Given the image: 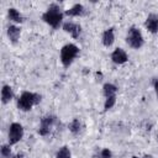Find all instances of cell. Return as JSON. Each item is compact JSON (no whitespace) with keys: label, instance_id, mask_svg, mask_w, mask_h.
I'll list each match as a JSON object with an SVG mask.
<instances>
[{"label":"cell","instance_id":"obj_21","mask_svg":"<svg viewBox=\"0 0 158 158\" xmlns=\"http://www.w3.org/2000/svg\"><path fill=\"white\" fill-rule=\"evenodd\" d=\"M153 86H154V91H156V94H157V96H158V79H154Z\"/></svg>","mask_w":158,"mask_h":158},{"label":"cell","instance_id":"obj_18","mask_svg":"<svg viewBox=\"0 0 158 158\" xmlns=\"http://www.w3.org/2000/svg\"><path fill=\"white\" fill-rule=\"evenodd\" d=\"M1 156H2V158H14L10 144H2L1 146Z\"/></svg>","mask_w":158,"mask_h":158},{"label":"cell","instance_id":"obj_1","mask_svg":"<svg viewBox=\"0 0 158 158\" xmlns=\"http://www.w3.org/2000/svg\"><path fill=\"white\" fill-rule=\"evenodd\" d=\"M63 16H64V14H63L60 6L57 5V4H51V5L48 6V9L43 12L42 20H43L47 25H49L51 27L58 28L59 25L62 23Z\"/></svg>","mask_w":158,"mask_h":158},{"label":"cell","instance_id":"obj_7","mask_svg":"<svg viewBox=\"0 0 158 158\" xmlns=\"http://www.w3.org/2000/svg\"><path fill=\"white\" fill-rule=\"evenodd\" d=\"M63 30L67 32V33H69L72 37H74V38H78L79 36H80V33H81V27H80V25L79 23H77V22H73V21H67V22H64L63 23Z\"/></svg>","mask_w":158,"mask_h":158},{"label":"cell","instance_id":"obj_8","mask_svg":"<svg viewBox=\"0 0 158 158\" xmlns=\"http://www.w3.org/2000/svg\"><path fill=\"white\" fill-rule=\"evenodd\" d=\"M111 60L115 63V64H125L127 60H128V56H127V53H126V51L123 49V48H120V47H117L114 52H112V54H111Z\"/></svg>","mask_w":158,"mask_h":158},{"label":"cell","instance_id":"obj_23","mask_svg":"<svg viewBox=\"0 0 158 158\" xmlns=\"http://www.w3.org/2000/svg\"><path fill=\"white\" fill-rule=\"evenodd\" d=\"M132 158H139V157H136V156H133V157H132Z\"/></svg>","mask_w":158,"mask_h":158},{"label":"cell","instance_id":"obj_20","mask_svg":"<svg viewBox=\"0 0 158 158\" xmlns=\"http://www.w3.org/2000/svg\"><path fill=\"white\" fill-rule=\"evenodd\" d=\"M112 157V153L109 148H102L100 151V158H111Z\"/></svg>","mask_w":158,"mask_h":158},{"label":"cell","instance_id":"obj_3","mask_svg":"<svg viewBox=\"0 0 158 158\" xmlns=\"http://www.w3.org/2000/svg\"><path fill=\"white\" fill-rule=\"evenodd\" d=\"M79 54V48L74 43H67L60 49V62L64 67H69Z\"/></svg>","mask_w":158,"mask_h":158},{"label":"cell","instance_id":"obj_4","mask_svg":"<svg viewBox=\"0 0 158 158\" xmlns=\"http://www.w3.org/2000/svg\"><path fill=\"white\" fill-rule=\"evenodd\" d=\"M126 42L131 48L139 49L144 43V40H143L141 30L138 27H136V26L130 27V30L127 32V36H126Z\"/></svg>","mask_w":158,"mask_h":158},{"label":"cell","instance_id":"obj_6","mask_svg":"<svg viewBox=\"0 0 158 158\" xmlns=\"http://www.w3.org/2000/svg\"><path fill=\"white\" fill-rule=\"evenodd\" d=\"M57 117L54 115H44L41 121H40V127H38V133L41 136H47L49 135L53 125L56 123Z\"/></svg>","mask_w":158,"mask_h":158},{"label":"cell","instance_id":"obj_12","mask_svg":"<svg viewBox=\"0 0 158 158\" xmlns=\"http://www.w3.org/2000/svg\"><path fill=\"white\" fill-rule=\"evenodd\" d=\"M84 12H85V9H84V6L81 4H74L70 9H68L65 11V15L67 16H72V17H77V16L84 15Z\"/></svg>","mask_w":158,"mask_h":158},{"label":"cell","instance_id":"obj_5","mask_svg":"<svg viewBox=\"0 0 158 158\" xmlns=\"http://www.w3.org/2000/svg\"><path fill=\"white\" fill-rule=\"evenodd\" d=\"M23 137V127L21 123L19 122H12L9 127V135H7V139H9V144H16L17 142L21 141V138Z\"/></svg>","mask_w":158,"mask_h":158},{"label":"cell","instance_id":"obj_15","mask_svg":"<svg viewBox=\"0 0 158 158\" xmlns=\"http://www.w3.org/2000/svg\"><path fill=\"white\" fill-rule=\"evenodd\" d=\"M102 93L105 95V98H109V96H116V93H117V86L111 84V83H106L104 84L102 86Z\"/></svg>","mask_w":158,"mask_h":158},{"label":"cell","instance_id":"obj_14","mask_svg":"<svg viewBox=\"0 0 158 158\" xmlns=\"http://www.w3.org/2000/svg\"><path fill=\"white\" fill-rule=\"evenodd\" d=\"M7 16H9V19H10L11 21H14V22H16V23H21V22L23 21L22 15H21L20 11L16 10L15 7H10V9L7 10Z\"/></svg>","mask_w":158,"mask_h":158},{"label":"cell","instance_id":"obj_11","mask_svg":"<svg viewBox=\"0 0 158 158\" xmlns=\"http://www.w3.org/2000/svg\"><path fill=\"white\" fill-rule=\"evenodd\" d=\"M6 33H7L9 40H10L12 43H16V42L19 41L20 36H21V30H20V27H17V26H15V25H10V26L7 27V30H6Z\"/></svg>","mask_w":158,"mask_h":158},{"label":"cell","instance_id":"obj_17","mask_svg":"<svg viewBox=\"0 0 158 158\" xmlns=\"http://www.w3.org/2000/svg\"><path fill=\"white\" fill-rule=\"evenodd\" d=\"M70 157H72V153L67 146L60 147L56 153V158H70Z\"/></svg>","mask_w":158,"mask_h":158},{"label":"cell","instance_id":"obj_13","mask_svg":"<svg viewBox=\"0 0 158 158\" xmlns=\"http://www.w3.org/2000/svg\"><path fill=\"white\" fill-rule=\"evenodd\" d=\"M14 98V91H12V88L10 85H4L2 89H1V101L2 104H7L12 100Z\"/></svg>","mask_w":158,"mask_h":158},{"label":"cell","instance_id":"obj_19","mask_svg":"<svg viewBox=\"0 0 158 158\" xmlns=\"http://www.w3.org/2000/svg\"><path fill=\"white\" fill-rule=\"evenodd\" d=\"M115 104H116V96H109V98H105L104 109H105V110H110L111 107H114Z\"/></svg>","mask_w":158,"mask_h":158},{"label":"cell","instance_id":"obj_22","mask_svg":"<svg viewBox=\"0 0 158 158\" xmlns=\"http://www.w3.org/2000/svg\"><path fill=\"white\" fill-rule=\"evenodd\" d=\"M143 158H152V156H149V154H146Z\"/></svg>","mask_w":158,"mask_h":158},{"label":"cell","instance_id":"obj_2","mask_svg":"<svg viewBox=\"0 0 158 158\" xmlns=\"http://www.w3.org/2000/svg\"><path fill=\"white\" fill-rule=\"evenodd\" d=\"M41 101V95L32 91H23L17 99V107L21 111H30Z\"/></svg>","mask_w":158,"mask_h":158},{"label":"cell","instance_id":"obj_9","mask_svg":"<svg viewBox=\"0 0 158 158\" xmlns=\"http://www.w3.org/2000/svg\"><path fill=\"white\" fill-rule=\"evenodd\" d=\"M144 26L151 33H158V15L149 14L144 21Z\"/></svg>","mask_w":158,"mask_h":158},{"label":"cell","instance_id":"obj_16","mask_svg":"<svg viewBox=\"0 0 158 158\" xmlns=\"http://www.w3.org/2000/svg\"><path fill=\"white\" fill-rule=\"evenodd\" d=\"M68 127H69V131L73 135H78L80 132V130H81V123H80L79 118H73Z\"/></svg>","mask_w":158,"mask_h":158},{"label":"cell","instance_id":"obj_10","mask_svg":"<svg viewBox=\"0 0 158 158\" xmlns=\"http://www.w3.org/2000/svg\"><path fill=\"white\" fill-rule=\"evenodd\" d=\"M101 41H102V44L105 47H110L112 46L114 41H115V32H114V28L110 27V28H106L102 33V37H101Z\"/></svg>","mask_w":158,"mask_h":158}]
</instances>
